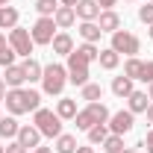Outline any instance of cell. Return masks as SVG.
<instances>
[{"label": "cell", "instance_id": "cell-9", "mask_svg": "<svg viewBox=\"0 0 153 153\" xmlns=\"http://www.w3.org/2000/svg\"><path fill=\"white\" fill-rule=\"evenodd\" d=\"M97 27H100V33H118L121 30V15L115 12V9H103L100 15H97Z\"/></svg>", "mask_w": 153, "mask_h": 153}, {"label": "cell", "instance_id": "cell-12", "mask_svg": "<svg viewBox=\"0 0 153 153\" xmlns=\"http://www.w3.org/2000/svg\"><path fill=\"white\" fill-rule=\"evenodd\" d=\"M50 47H53L56 56H71L74 53V38L68 36V33H56L53 41H50Z\"/></svg>", "mask_w": 153, "mask_h": 153}, {"label": "cell", "instance_id": "cell-11", "mask_svg": "<svg viewBox=\"0 0 153 153\" xmlns=\"http://www.w3.org/2000/svg\"><path fill=\"white\" fill-rule=\"evenodd\" d=\"M74 12H76L79 21H97V15H100L103 9H100L97 0H79V3L74 6Z\"/></svg>", "mask_w": 153, "mask_h": 153}, {"label": "cell", "instance_id": "cell-46", "mask_svg": "<svg viewBox=\"0 0 153 153\" xmlns=\"http://www.w3.org/2000/svg\"><path fill=\"white\" fill-rule=\"evenodd\" d=\"M127 3H133V0H127Z\"/></svg>", "mask_w": 153, "mask_h": 153}, {"label": "cell", "instance_id": "cell-35", "mask_svg": "<svg viewBox=\"0 0 153 153\" xmlns=\"http://www.w3.org/2000/svg\"><path fill=\"white\" fill-rule=\"evenodd\" d=\"M76 3H79V0H59V6H71V9H74Z\"/></svg>", "mask_w": 153, "mask_h": 153}, {"label": "cell", "instance_id": "cell-14", "mask_svg": "<svg viewBox=\"0 0 153 153\" xmlns=\"http://www.w3.org/2000/svg\"><path fill=\"white\" fill-rule=\"evenodd\" d=\"M147 106H150V97H147V91H133V94L127 97V109H130L133 115L147 112Z\"/></svg>", "mask_w": 153, "mask_h": 153}, {"label": "cell", "instance_id": "cell-17", "mask_svg": "<svg viewBox=\"0 0 153 153\" xmlns=\"http://www.w3.org/2000/svg\"><path fill=\"white\" fill-rule=\"evenodd\" d=\"M41 74H44V65L38 62V59H27L24 62V76H27V82H41Z\"/></svg>", "mask_w": 153, "mask_h": 153}, {"label": "cell", "instance_id": "cell-39", "mask_svg": "<svg viewBox=\"0 0 153 153\" xmlns=\"http://www.w3.org/2000/svg\"><path fill=\"white\" fill-rule=\"evenodd\" d=\"M144 115H147V121H150V124H153V103H150V106H147V112H144Z\"/></svg>", "mask_w": 153, "mask_h": 153}, {"label": "cell", "instance_id": "cell-37", "mask_svg": "<svg viewBox=\"0 0 153 153\" xmlns=\"http://www.w3.org/2000/svg\"><path fill=\"white\" fill-rule=\"evenodd\" d=\"M76 153H94V144L91 147H76Z\"/></svg>", "mask_w": 153, "mask_h": 153}, {"label": "cell", "instance_id": "cell-21", "mask_svg": "<svg viewBox=\"0 0 153 153\" xmlns=\"http://www.w3.org/2000/svg\"><path fill=\"white\" fill-rule=\"evenodd\" d=\"M135 88H133V79L130 76H115L112 79V94L115 97H130Z\"/></svg>", "mask_w": 153, "mask_h": 153}, {"label": "cell", "instance_id": "cell-40", "mask_svg": "<svg viewBox=\"0 0 153 153\" xmlns=\"http://www.w3.org/2000/svg\"><path fill=\"white\" fill-rule=\"evenodd\" d=\"M6 44H9V41H6V36H3V33H0V50H3Z\"/></svg>", "mask_w": 153, "mask_h": 153}, {"label": "cell", "instance_id": "cell-15", "mask_svg": "<svg viewBox=\"0 0 153 153\" xmlns=\"http://www.w3.org/2000/svg\"><path fill=\"white\" fill-rule=\"evenodd\" d=\"M76 33H79V38H82V41H91V44H97V41H100V36H103V33H100V27H97V21H82Z\"/></svg>", "mask_w": 153, "mask_h": 153}, {"label": "cell", "instance_id": "cell-30", "mask_svg": "<svg viewBox=\"0 0 153 153\" xmlns=\"http://www.w3.org/2000/svg\"><path fill=\"white\" fill-rule=\"evenodd\" d=\"M138 21L141 24H153V3H144V6H138Z\"/></svg>", "mask_w": 153, "mask_h": 153}, {"label": "cell", "instance_id": "cell-19", "mask_svg": "<svg viewBox=\"0 0 153 153\" xmlns=\"http://www.w3.org/2000/svg\"><path fill=\"white\" fill-rule=\"evenodd\" d=\"M18 9H12V6H0V30H15L18 27Z\"/></svg>", "mask_w": 153, "mask_h": 153}, {"label": "cell", "instance_id": "cell-32", "mask_svg": "<svg viewBox=\"0 0 153 153\" xmlns=\"http://www.w3.org/2000/svg\"><path fill=\"white\" fill-rule=\"evenodd\" d=\"M144 82H153V59L150 62H144V76H141Z\"/></svg>", "mask_w": 153, "mask_h": 153}, {"label": "cell", "instance_id": "cell-34", "mask_svg": "<svg viewBox=\"0 0 153 153\" xmlns=\"http://www.w3.org/2000/svg\"><path fill=\"white\" fill-rule=\"evenodd\" d=\"M97 3H100V9H112L118 0H97Z\"/></svg>", "mask_w": 153, "mask_h": 153}, {"label": "cell", "instance_id": "cell-3", "mask_svg": "<svg viewBox=\"0 0 153 153\" xmlns=\"http://www.w3.org/2000/svg\"><path fill=\"white\" fill-rule=\"evenodd\" d=\"M88 65H91V62L82 56V53H76V50H74V53L68 56V65H65V71H68V82L82 88V85L88 82Z\"/></svg>", "mask_w": 153, "mask_h": 153}, {"label": "cell", "instance_id": "cell-18", "mask_svg": "<svg viewBox=\"0 0 153 153\" xmlns=\"http://www.w3.org/2000/svg\"><path fill=\"white\" fill-rule=\"evenodd\" d=\"M53 21H56V27H59V30H68V27H74L76 12L71 9V6H59V9H56V15H53Z\"/></svg>", "mask_w": 153, "mask_h": 153}, {"label": "cell", "instance_id": "cell-28", "mask_svg": "<svg viewBox=\"0 0 153 153\" xmlns=\"http://www.w3.org/2000/svg\"><path fill=\"white\" fill-rule=\"evenodd\" d=\"M106 135H109V127H106V124H94V127L88 130V144H103Z\"/></svg>", "mask_w": 153, "mask_h": 153}, {"label": "cell", "instance_id": "cell-1", "mask_svg": "<svg viewBox=\"0 0 153 153\" xmlns=\"http://www.w3.org/2000/svg\"><path fill=\"white\" fill-rule=\"evenodd\" d=\"M65 85H68V71H65V65H59V62L44 65V74H41V88H44V94H50V97L62 94Z\"/></svg>", "mask_w": 153, "mask_h": 153}, {"label": "cell", "instance_id": "cell-2", "mask_svg": "<svg viewBox=\"0 0 153 153\" xmlns=\"http://www.w3.org/2000/svg\"><path fill=\"white\" fill-rule=\"evenodd\" d=\"M33 124L38 127V133L47 135V138H59L62 135V118L56 112H50V109H44V106L33 112Z\"/></svg>", "mask_w": 153, "mask_h": 153}, {"label": "cell", "instance_id": "cell-45", "mask_svg": "<svg viewBox=\"0 0 153 153\" xmlns=\"http://www.w3.org/2000/svg\"><path fill=\"white\" fill-rule=\"evenodd\" d=\"M0 153H6V147H0Z\"/></svg>", "mask_w": 153, "mask_h": 153}, {"label": "cell", "instance_id": "cell-13", "mask_svg": "<svg viewBox=\"0 0 153 153\" xmlns=\"http://www.w3.org/2000/svg\"><path fill=\"white\" fill-rule=\"evenodd\" d=\"M6 76H3V82H6V88H21L24 82H27V76H24V65H9V68H3Z\"/></svg>", "mask_w": 153, "mask_h": 153}, {"label": "cell", "instance_id": "cell-31", "mask_svg": "<svg viewBox=\"0 0 153 153\" xmlns=\"http://www.w3.org/2000/svg\"><path fill=\"white\" fill-rule=\"evenodd\" d=\"M6 153H27V147L15 138V141H9V144H6Z\"/></svg>", "mask_w": 153, "mask_h": 153}, {"label": "cell", "instance_id": "cell-38", "mask_svg": "<svg viewBox=\"0 0 153 153\" xmlns=\"http://www.w3.org/2000/svg\"><path fill=\"white\" fill-rule=\"evenodd\" d=\"M33 153H53V150H50V147H41V144H38V147H36Z\"/></svg>", "mask_w": 153, "mask_h": 153}, {"label": "cell", "instance_id": "cell-36", "mask_svg": "<svg viewBox=\"0 0 153 153\" xmlns=\"http://www.w3.org/2000/svg\"><path fill=\"white\" fill-rule=\"evenodd\" d=\"M6 91H9V88H6V82L0 79V103H3V97H6Z\"/></svg>", "mask_w": 153, "mask_h": 153}, {"label": "cell", "instance_id": "cell-29", "mask_svg": "<svg viewBox=\"0 0 153 153\" xmlns=\"http://www.w3.org/2000/svg\"><path fill=\"white\" fill-rule=\"evenodd\" d=\"M15 56H18V53H15V50L6 44V47L0 50V68H9V65H15Z\"/></svg>", "mask_w": 153, "mask_h": 153}, {"label": "cell", "instance_id": "cell-20", "mask_svg": "<svg viewBox=\"0 0 153 153\" xmlns=\"http://www.w3.org/2000/svg\"><path fill=\"white\" fill-rule=\"evenodd\" d=\"M124 76H130V79H141L144 76V62L138 56H130L124 62Z\"/></svg>", "mask_w": 153, "mask_h": 153}, {"label": "cell", "instance_id": "cell-4", "mask_svg": "<svg viewBox=\"0 0 153 153\" xmlns=\"http://www.w3.org/2000/svg\"><path fill=\"white\" fill-rule=\"evenodd\" d=\"M9 47H12L18 56L30 59V56H33V47H36V41H33V36H30V30H21V27H15V30H9Z\"/></svg>", "mask_w": 153, "mask_h": 153}, {"label": "cell", "instance_id": "cell-5", "mask_svg": "<svg viewBox=\"0 0 153 153\" xmlns=\"http://www.w3.org/2000/svg\"><path fill=\"white\" fill-rule=\"evenodd\" d=\"M112 50L115 53L135 56V53L141 50V41H138V36H133L130 30H118V33H112Z\"/></svg>", "mask_w": 153, "mask_h": 153}, {"label": "cell", "instance_id": "cell-48", "mask_svg": "<svg viewBox=\"0 0 153 153\" xmlns=\"http://www.w3.org/2000/svg\"><path fill=\"white\" fill-rule=\"evenodd\" d=\"M150 3H153V0H150Z\"/></svg>", "mask_w": 153, "mask_h": 153}, {"label": "cell", "instance_id": "cell-24", "mask_svg": "<svg viewBox=\"0 0 153 153\" xmlns=\"http://www.w3.org/2000/svg\"><path fill=\"white\" fill-rule=\"evenodd\" d=\"M76 147L79 144H76V138L71 133H62L56 138V153H76Z\"/></svg>", "mask_w": 153, "mask_h": 153}, {"label": "cell", "instance_id": "cell-16", "mask_svg": "<svg viewBox=\"0 0 153 153\" xmlns=\"http://www.w3.org/2000/svg\"><path fill=\"white\" fill-rule=\"evenodd\" d=\"M76 112H79V109H76V100H74V97H62V100L56 103V115L62 118V121H74Z\"/></svg>", "mask_w": 153, "mask_h": 153}, {"label": "cell", "instance_id": "cell-25", "mask_svg": "<svg viewBox=\"0 0 153 153\" xmlns=\"http://www.w3.org/2000/svg\"><path fill=\"white\" fill-rule=\"evenodd\" d=\"M79 97H82L85 103H94V100H100V97H103V88H100L97 82H85V85L79 88Z\"/></svg>", "mask_w": 153, "mask_h": 153}, {"label": "cell", "instance_id": "cell-7", "mask_svg": "<svg viewBox=\"0 0 153 153\" xmlns=\"http://www.w3.org/2000/svg\"><path fill=\"white\" fill-rule=\"evenodd\" d=\"M56 21L53 18H38L36 24H33V30H30V36H33V41L36 44H50L53 41V36H56Z\"/></svg>", "mask_w": 153, "mask_h": 153}, {"label": "cell", "instance_id": "cell-10", "mask_svg": "<svg viewBox=\"0 0 153 153\" xmlns=\"http://www.w3.org/2000/svg\"><path fill=\"white\" fill-rule=\"evenodd\" d=\"M41 138H44V135L38 133V127H36V124H24V127L18 130V141L24 144V147H27V150H30V147L36 150L38 144H41Z\"/></svg>", "mask_w": 153, "mask_h": 153}, {"label": "cell", "instance_id": "cell-47", "mask_svg": "<svg viewBox=\"0 0 153 153\" xmlns=\"http://www.w3.org/2000/svg\"><path fill=\"white\" fill-rule=\"evenodd\" d=\"M0 118H3V115H0Z\"/></svg>", "mask_w": 153, "mask_h": 153}, {"label": "cell", "instance_id": "cell-23", "mask_svg": "<svg viewBox=\"0 0 153 153\" xmlns=\"http://www.w3.org/2000/svg\"><path fill=\"white\" fill-rule=\"evenodd\" d=\"M97 62H100V68H106V71H115V68H118V62H121V53H115L112 47H106V50H100Z\"/></svg>", "mask_w": 153, "mask_h": 153}, {"label": "cell", "instance_id": "cell-42", "mask_svg": "<svg viewBox=\"0 0 153 153\" xmlns=\"http://www.w3.org/2000/svg\"><path fill=\"white\" fill-rule=\"evenodd\" d=\"M147 36H150V41H153V24H150V27H147Z\"/></svg>", "mask_w": 153, "mask_h": 153}, {"label": "cell", "instance_id": "cell-44", "mask_svg": "<svg viewBox=\"0 0 153 153\" xmlns=\"http://www.w3.org/2000/svg\"><path fill=\"white\" fill-rule=\"evenodd\" d=\"M0 6H9V0H0Z\"/></svg>", "mask_w": 153, "mask_h": 153}, {"label": "cell", "instance_id": "cell-27", "mask_svg": "<svg viewBox=\"0 0 153 153\" xmlns=\"http://www.w3.org/2000/svg\"><path fill=\"white\" fill-rule=\"evenodd\" d=\"M100 147H103V153H121V150H124V135L109 133V135H106V141H103Z\"/></svg>", "mask_w": 153, "mask_h": 153}, {"label": "cell", "instance_id": "cell-43", "mask_svg": "<svg viewBox=\"0 0 153 153\" xmlns=\"http://www.w3.org/2000/svg\"><path fill=\"white\" fill-rule=\"evenodd\" d=\"M147 97H150V100H153V82H150V88H147Z\"/></svg>", "mask_w": 153, "mask_h": 153}, {"label": "cell", "instance_id": "cell-6", "mask_svg": "<svg viewBox=\"0 0 153 153\" xmlns=\"http://www.w3.org/2000/svg\"><path fill=\"white\" fill-rule=\"evenodd\" d=\"M3 103H6V112H9V115H24V112H30L27 88H9L6 97H3Z\"/></svg>", "mask_w": 153, "mask_h": 153}, {"label": "cell", "instance_id": "cell-8", "mask_svg": "<svg viewBox=\"0 0 153 153\" xmlns=\"http://www.w3.org/2000/svg\"><path fill=\"white\" fill-rule=\"evenodd\" d=\"M133 124H135V115L130 112V109H121V112H115V115H109V133H115V135H124V133H130L133 130Z\"/></svg>", "mask_w": 153, "mask_h": 153}, {"label": "cell", "instance_id": "cell-41", "mask_svg": "<svg viewBox=\"0 0 153 153\" xmlns=\"http://www.w3.org/2000/svg\"><path fill=\"white\" fill-rule=\"evenodd\" d=\"M121 153H138V150H135V147H124Z\"/></svg>", "mask_w": 153, "mask_h": 153}, {"label": "cell", "instance_id": "cell-22", "mask_svg": "<svg viewBox=\"0 0 153 153\" xmlns=\"http://www.w3.org/2000/svg\"><path fill=\"white\" fill-rule=\"evenodd\" d=\"M18 130H21V124L15 121V115L0 118V138H18Z\"/></svg>", "mask_w": 153, "mask_h": 153}, {"label": "cell", "instance_id": "cell-33", "mask_svg": "<svg viewBox=\"0 0 153 153\" xmlns=\"http://www.w3.org/2000/svg\"><path fill=\"white\" fill-rule=\"evenodd\" d=\"M141 147H147V153H153V130L144 135V144H141Z\"/></svg>", "mask_w": 153, "mask_h": 153}, {"label": "cell", "instance_id": "cell-26", "mask_svg": "<svg viewBox=\"0 0 153 153\" xmlns=\"http://www.w3.org/2000/svg\"><path fill=\"white\" fill-rule=\"evenodd\" d=\"M59 9V0H36V12L38 18H53Z\"/></svg>", "mask_w": 153, "mask_h": 153}]
</instances>
